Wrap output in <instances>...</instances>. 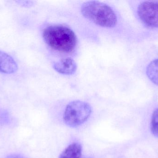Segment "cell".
<instances>
[{"instance_id":"cell-1","label":"cell","mask_w":158,"mask_h":158,"mask_svg":"<svg viewBox=\"0 0 158 158\" xmlns=\"http://www.w3.org/2000/svg\"><path fill=\"white\" fill-rule=\"evenodd\" d=\"M43 38L52 49L65 53H70L77 45V35L71 28L61 24L49 25L44 28Z\"/></svg>"},{"instance_id":"cell-2","label":"cell","mask_w":158,"mask_h":158,"mask_svg":"<svg viewBox=\"0 0 158 158\" xmlns=\"http://www.w3.org/2000/svg\"><path fill=\"white\" fill-rule=\"evenodd\" d=\"M81 10L85 18L100 27L112 28L118 22V17L114 10L99 1L85 2L82 4Z\"/></svg>"},{"instance_id":"cell-3","label":"cell","mask_w":158,"mask_h":158,"mask_svg":"<svg viewBox=\"0 0 158 158\" xmlns=\"http://www.w3.org/2000/svg\"><path fill=\"white\" fill-rule=\"evenodd\" d=\"M91 113L92 108L88 103L79 100L74 101L66 107L64 121L69 127H78L87 120Z\"/></svg>"},{"instance_id":"cell-4","label":"cell","mask_w":158,"mask_h":158,"mask_svg":"<svg viewBox=\"0 0 158 158\" xmlns=\"http://www.w3.org/2000/svg\"><path fill=\"white\" fill-rule=\"evenodd\" d=\"M137 16L145 25L158 28V1H143L137 6Z\"/></svg>"},{"instance_id":"cell-5","label":"cell","mask_w":158,"mask_h":158,"mask_svg":"<svg viewBox=\"0 0 158 158\" xmlns=\"http://www.w3.org/2000/svg\"><path fill=\"white\" fill-rule=\"evenodd\" d=\"M56 71L64 75H72L77 71V63L71 58H62L53 64Z\"/></svg>"},{"instance_id":"cell-6","label":"cell","mask_w":158,"mask_h":158,"mask_svg":"<svg viewBox=\"0 0 158 158\" xmlns=\"http://www.w3.org/2000/svg\"><path fill=\"white\" fill-rule=\"evenodd\" d=\"M18 69V66L13 57L0 50V72L14 74L17 71Z\"/></svg>"},{"instance_id":"cell-7","label":"cell","mask_w":158,"mask_h":158,"mask_svg":"<svg viewBox=\"0 0 158 158\" xmlns=\"http://www.w3.org/2000/svg\"><path fill=\"white\" fill-rule=\"evenodd\" d=\"M81 145L78 143H74L64 150L59 158H81Z\"/></svg>"},{"instance_id":"cell-8","label":"cell","mask_w":158,"mask_h":158,"mask_svg":"<svg viewBox=\"0 0 158 158\" xmlns=\"http://www.w3.org/2000/svg\"><path fill=\"white\" fill-rule=\"evenodd\" d=\"M146 74L152 83L158 85V58L148 64L147 67Z\"/></svg>"},{"instance_id":"cell-9","label":"cell","mask_w":158,"mask_h":158,"mask_svg":"<svg viewBox=\"0 0 158 158\" xmlns=\"http://www.w3.org/2000/svg\"><path fill=\"white\" fill-rule=\"evenodd\" d=\"M151 130L153 134L158 137V108L154 110L152 115Z\"/></svg>"},{"instance_id":"cell-10","label":"cell","mask_w":158,"mask_h":158,"mask_svg":"<svg viewBox=\"0 0 158 158\" xmlns=\"http://www.w3.org/2000/svg\"><path fill=\"white\" fill-rule=\"evenodd\" d=\"M16 2L21 6L25 7H29L33 4V2L32 1H16Z\"/></svg>"},{"instance_id":"cell-11","label":"cell","mask_w":158,"mask_h":158,"mask_svg":"<svg viewBox=\"0 0 158 158\" xmlns=\"http://www.w3.org/2000/svg\"><path fill=\"white\" fill-rule=\"evenodd\" d=\"M6 158H25L22 157V156L20 155H12L8 156Z\"/></svg>"}]
</instances>
